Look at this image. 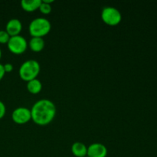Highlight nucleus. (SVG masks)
<instances>
[{
    "label": "nucleus",
    "mask_w": 157,
    "mask_h": 157,
    "mask_svg": "<svg viewBox=\"0 0 157 157\" xmlns=\"http://www.w3.org/2000/svg\"><path fill=\"white\" fill-rule=\"evenodd\" d=\"M56 107L52 101L41 99L35 102L31 109L32 119L38 125L48 124L55 118Z\"/></svg>",
    "instance_id": "1"
},
{
    "label": "nucleus",
    "mask_w": 157,
    "mask_h": 157,
    "mask_svg": "<svg viewBox=\"0 0 157 157\" xmlns=\"http://www.w3.org/2000/svg\"><path fill=\"white\" fill-rule=\"evenodd\" d=\"M41 69L39 62L36 60H27L19 67V76L22 80L29 81L37 78Z\"/></svg>",
    "instance_id": "2"
},
{
    "label": "nucleus",
    "mask_w": 157,
    "mask_h": 157,
    "mask_svg": "<svg viewBox=\"0 0 157 157\" xmlns=\"http://www.w3.org/2000/svg\"><path fill=\"white\" fill-rule=\"evenodd\" d=\"M52 29L49 20L43 17H38L32 20L29 24V30L32 37H41L46 35Z\"/></svg>",
    "instance_id": "3"
},
{
    "label": "nucleus",
    "mask_w": 157,
    "mask_h": 157,
    "mask_svg": "<svg viewBox=\"0 0 157 157\" xmlns=\"http://www.w3.org/2000/svg\"><path fill=\"white\" fill-rule=\"evenodd\" d=\"M101 18L109 25L114 26L119 24L122 19L121 12L113 6H106L101 12Z\"/></svg>",
    "instance_id": "4"
},
{
    "label": "nucleus",
    "mask_w": 157,
    "mask_h": 157,
    "mask_svg": "<svg viewBox=\"0 0 157 157\" xmlns=\"http://www.w3.org/2000/svg\"><path fill=\"white\" fill-rule=\"evenodd\" d=\"M7 45L10 52L19 55L25 52L28 48V42L24 37L18 35L11 36L8 41Z\"/></svg>",
    "instance_id": "5"
},
{
    "label": "nucleus",
    "mask_w": 157,
    "mask_h": 157,
    "mask_svg": "<svg viewBox=\"0 0 157 157\" xmlns=\"http://www.w3.org/2000/svg\"><path fill=\"white\" fill-rule=\"evenodd\" d=\"M12 118L14 122L18 124H26L32 119L31 110L24 107L15 108L12 112Z\"/></svg>",
    "instance_id": "6"
},
{
    "label": "nucleus",
    "mask_w": 157,
    "mask_h": 157,
    "mask_svg": "<svg viewBox=\"0 0 157 157\" xmlns=\"http://www.w3.org/2000/svg\"><path fill=\"white\" fill-rule=\"evenodd\" d=\"M107 155V147L102 144L94 143L87 147V156L89 157H106Z\"/></svg>",
    "instance_id": "7"
},
{
    "label": "nucleus",
    "mask_w": 157,
    "mask_h": 157,
    "mask_svg": "<svg viewBox=\"0 0 157 157\" xmlns=\"http://www.w3.org/2000/svg\"><path fill=\"white\" fill-rule=\"evenodd\" d=\"M22 29V24L21 21L18 18H11L6 24V31L9 33L10 36L19 35Z\"/></svg>",
    "instance_id": "8"
},
{
    "label": "nucleus",
    "mask_w": 157,
    "mask_h": 157,
    "mask_svg": "<svg viewBox=\"0 0 157 157\" xmlns=\"http://www.w3.org/2000/svg\"><path fill=\"white\" fill-rule=\"evenodd\" d=\"M72 153L77 157H84L87 154V147L81 142H75L71 146Z\"/></svg>",
    "instance_id": "9"
},
{
    "label": "nucleus",
    "mask_w": 157,
    "mask_h": 157,
    "mask_svg": "<svg viewBox=\"0 0 157 157\" xmlns=\"http://www.w3.org/2000/svg\"><path fill=\"white\" fill-rule=\"evenodd\" d=\"M41 3V0H21V6L27 12H33L39 9Z\"/></svg>",
    "instance_id": "10"
},
{
    "label": "nucleus",
    "mask_w": 157,
    "mask_h": 157,
    "mask_svg": "<svg viewBox=\"0 0 157 157\" xmlns=\"http://www.w3.org/2000/svg\"><path fill=\"white\" fill-rule=\"evenodd\" d=\"M29 47L35 52H41L44 47V39L41 37H32L29 41Z\"/></svg>",
    "instance_id": "11"
},
{
    "label": "nucleus",
    "mask_w": 157,
    "mask_h": 157,
    "mask_svg": "<svg viewBox=\"0 0 157 157\" xmlns=\"http://www.w3.org/2000/svg\"><path fill=\"white\" fill-rule=\"evenodd\" d=\"M27 89L30 93L34 94H38L42 89V84L41 81L38 79L35 78V79L31 80V81H28L27 83Z\"/></svg>",
    "instance_id": "12"
},
{
    "label": "nucleus",
    "mask_w": 157,
    "mask_h": 157,
    "mask_svg": "<svg viewBox=\"0 0 157 157\" xmlns=\"http://www.w3.org/2000/svg\"><path fill=\"white\" fill-rule=\"evenodd\" d=\"M39 9L43 14H49L52 12V6L51 4H48V3L44 2L41 1V5L39 6Z\"/></svg>",
    "instance_id": "13"
},
{
    "label": "nucleus",
    "mask_w": 157,
    "mask_h": 157,
    "mask_svg": "<svg viewBox=\"0 0 157 157\" xmlns=\"http://www.w3.org/2000/svg\"><path fill=\"white\" fill-rule=\"evenodd\" d=\"M10 37V35L6 30H0V43L1 44H7Z\"/></svg>",
    "instance_id": "14"
},
{
    "label": "nucleus",
    "mask_w": 157,
    "mask_h": 157,
    "mask_svg": "<svg viewBox=\"0 0 157 157\" xmlns=\"http://www.w3.org/2000/svg\"><path fill=\"white\" fill-rule=\"evenodd\" d=\"M6 105H5L4 103L2 101H0V119L3 117L6 114Z\"/></svg>",
    "instance_id": "15"
},
{
    "label": "nucleus",
    "mask_w": 157,
    "mask_h": 157,
    "mask_svg": "<svg viewBox=\"0 0 157 157\" xmlns=\"http://www.w3.org/2000/svg\"><path fill=\"white\" fill-rule=\"evenodd\" d=\"M3 66H4V70L6 72H11L13 70V65L11 63H6L3 64Z\"/></svg>",
    "instance_id": "16"
},
{
    "label": "nucleus",
    "mask_w": 157,
    "mask_h": 157,
    "mask_svg": "<svg viewBox=\"0 0 157 157\" xmlns=\"http://www.w3.org/2000/svg\"><path fill=\"white\" fill-rule=\"evenodd\" d=\"M5 74H6V71L4 70V66H3L2 64L0 63V81L3 78Z\"/></svg>",
    "instance_id": "17"
},
{
    "label": "nucleus",
    "mask_w": 157,
    "mask_h": 157,
    "mask_svg": "<svg viewBox=\"0 0 157 157\" xmlns=\"http://www.w3.org/2000/svg\"><path fill=\"white\" fill-rule=\"evenodd\" d=\"M42 2H46L48 3V4H51V3L54 2L53 0H41Z\"/></svg>",
    "instance_id": "18"
},
{
    "label": "nucleus",
    "mask_w": 157,
    "mask_h": 157,
    "mask_svg": "<svg viewBox=\"0 0 157 157\" xmlns=\"http://www.w3.org/2000/svg\"><path fill=\"white\" fill-rule=\"evenodd\" d=\"M1 57H2V50L0 48V59H1Z\"/></svg>",
    "instance_id": "19"
},
{
    "label": "nucleus",
    "mask_w": 157,
    "mask_h": 157,
    "mask_svg": "<svg viewBox=\"0 0 157 157\" xmlns=\"http://www.w3.org/2000/svg\"><path fill=\"white\" fill-rule=\"evenodd\" d=\"M84 157H89V156H84Z\"/></svg>",
    "instance_id": "20"
}]
</instances>
